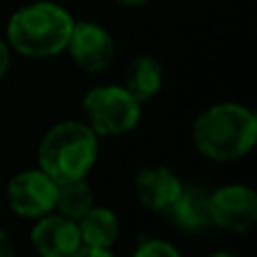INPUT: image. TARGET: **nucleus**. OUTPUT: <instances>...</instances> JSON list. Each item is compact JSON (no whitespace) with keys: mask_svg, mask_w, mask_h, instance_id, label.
I'll use <instances>...</instances> for the list:
<instances>
[{"mask_svg":"<svg viewBox=\"0 0 257 257\" xmlns=\"http://www.w3.org/2000/svg\"><path fill=\"white\" fill-rule=\"evenodd\" d=\"M72 16L52 3H36L18 9L7 27L9 43L25 57H54L66 50Z\"/></svg>","mask_w":257,"mask_h":257,"instance_id":"3","label":"nucleus"},{"mask_svg":"<svg viewBox=\"0 0 257 257\" xmlns=\"http://www.w3.org/2000/svg\"><path fill=\"white\" fill-rule=\"evenodd\" d=\"M178 230L199 232L212 223L210 217V192L203 185H181L176 199L165 210Z\"/></svg>","mask_w":257,"mask_h":257,"instance_id":"9","label":"nucleus"},{"mask_svg":"<svg viewBox=\"0 0 257 257\" xmlns=\"http://www.w3.org/2000/svg\"><path fill=\"white\" fill-rule=\"evenodd\" d=\"M84 115L97 136H120L140 120V102L120 86H99L84 97Z\"/></svg>","mask_w":257,"mask_h":257,"instance_id":"4","label":"nucleus"},{"mask_svg":"<svg viewBox=\"0 0 257 257\" xmlns=\"http://www.w3.org/2000/svg\"><path fill=\"white\" fill-rule=\"evenodd\" d=\"M32 244L41 257H72L81 246L79 226L63 214H43L32 230Z\"/></svg>","mask_w":257,"mask_h":257,"instance_id":"8","label":"nucleus"},{"mask_svg":"<svg viewBox=\"0 0 257 257\" xmlns=\"http://www.w3.org/2000/svg\"><path fill=\"white\" fill-rule=\"evenodd\" d=\"M210 257H235V255H230V253H214V255H210Z\"/></svg>","mask_w":257,"mask_h":257,"instance_id":"19","label":"nucleus"},{"mask_svg":"<svg viewBox=\"0 0 257 257\" xmlns=\"http://www.w3.org/2000/svg\"><path fill=\"white\" fill-rule=\"evenodd\" d=\"M59 185L43 169H27L9 181L7 201L9 208L21 217H43L52 212L57 203Z\"/></svg>","mask_w":257,"mask_h":257,"instance_id":"5","label":"nucleus"},{"mask_svg":"<svg viewBox=\"0 0 257 257\" xmlns=\"http://www.w3.org/2000/svg\"><path fill=\"white\" fill-rule=\"evenodd\" d=\"M68 50L77 66L88 72H102L115 59V43L113 36L97 23H75L68 39Z\"/></svg>","mask_w":257,"mask_h":257,"instance_id":"7","label":"nucleus"},{"mask_svg":"<svg viewBox=\"0 0 257 257\" xmlns=\"http://www.w3.org/2000/svg\"><path fill=\"white\" fill-rule=\"evenodd\" d=\"M183 183L167 167H145L136 176V194L145 208L154 212H165Z\"/></svg>","mask_w":257,"mask_h":257,"instance_id":"10","label":"nucleus"},{"mask_svg":"<svg viewBox=\"0 0 257 257\" xmlns=\"http://www.w3.org/2000/svg\"><path fill=\"white\" fill-rule=\"evenodd\" d=\"M79 237L81 246L93 248H111L120 237V221L106 208H90L79 219Z\"/></svg>","mask_w":257,"mask_h":257,"instance_id":"11","label":"nucleus"},{"mask_svg":"<svg viewBox=\"0 0 257 257\" xmlns=\"http://www.w3.org/2000/svg\"><path fill=\"white\" fill-rule=\"evenodd\" d=\"M0 257H14V246L5 235V230H0Z\"/></svg>","mask_w":257,"mask_h":257,"instance_id":"16","label":"nucleus"},{"mask_svg":"<svg viewBox=\"0 0 257 257\" xmlns=\"http://www.w3.org/2000/svg\"><path fill=\"white\" fill-rule=\"evenodd\" d=\"M72 257H115L108 248H93V246H79Z\"/></svg>","mask_w":257,"mask_h":257,"instance_id":"15","label":"nucleus"},{"mask_svg":"<svg viewBox=\"0 0 257 257\" xmlns=\"http://www.w3.org/2000/svg\"><path fill=\"white\" fill-rule=\"evenodd\" d=\"M7 68H9V50L5 45V41L0 39V77L7 72Z\"/></svg>","mask_w":257,"mask_h":257,"instance_id":"17","label":"nucleus"},{"mask_svg":"<svg viewBox=\"0 0 257 257\" xmlns=\"http://www.w3.org/2000/svg\"><path fill=\"white\" fill-rule=\"evenodd\" d=\"M257 138V117L239 104H219L194 122V145L205 158L237 160Z\"/></svg>","mask_w":257,"mask_h":257,"instance_id":"1","label":"nucleus"},{"mask_svg":"<svg viewBox=\"0 0 257 257\" xmlns=\"http://www.w3.org/2000/svg\"><path fill=\"white\" fill-rule=\"evenodd\" d=\"M163 84V68L151 57H138L128 63L124 75V88L138 102H149Z\"/></svg>","mask_w":257,"mask_h":257,"instance_id":"12","label":"nucleus"},{"mask_svg":"<svg viewBox=\"0 0 257 257\" xmlns=\"http://www.w3.org/2000/svg\"><path fill=\"white\" fill-rule=\"evenodd\" d=\"M54 208L59 210V214L72 219H81L90 208H93V192H90L88 183L84 178L70 183H61L57 190V203Z\"/></svg>","mask_w":257,"mask_h":257,"instance_id":"13","label":"nucleus"},{"mask_svg":"<svg viewBox=\"0 0 257 257\" xmlns=\"http://www.w3.org/2000/svg\"><path fill=\"white\" fill-rule=\"evenodd\" d=\"M97 158V138L81 122H61L52 126L39 147L41 169L57 185L86 178Z\"/></svg>","mask_w":257,"mask_h":257,"instance_id":"2","label":"nucleus"},{"mask_svg":"<svg viewBox=\"0 0 257 257\" xmlns=\"http://www.w3.org/2000/svg\"><path fill=\"white\" fill-rule=\"evenodd\" d=\"M212 223L230 232H246L257 221V196L246 185H223L210 192Z\"/></svg>","mask_w":257,"mask_h":257,"instance_id":"6","label":"nucleus"},{"mask_svg":"<svg viewBox=\"0 0 257 257\" xmlns=\"http://www.w3.org/2000/svg\"><path fill=\"white\" fill-rule=\"evenodd\" d=\"M133 257H181L178 250L174 248L172 244L163 239H149V241H142L140 246L136 248Z\"/></svg>","mask_w":257,"mask_h":257,"instance_id":"14","label":"nucleus"},{"mask_svg":"<svg viewBox=\"0 0 257 257\" xmlns=\"http://www.w3.org/2000/svg\"><path fill=\"white\" fill-rule=\"evenodd\" d=\"M117 3H122V5H142L145 0H117Z\"/></svg>","mask_w":257,"mask_h":257,"instance_id":"18","label":"nucleus"}]
</instances>
